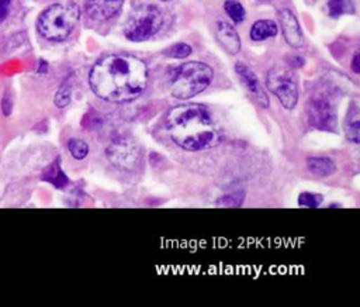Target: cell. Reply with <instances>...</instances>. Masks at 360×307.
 I'll list each match as a JSON object with an SVG mask.
<instances>
[{
  "label": "cell",
  "instance_id": "1",
  "mask_svg": "<svg viewBox=\"0 0 360 307\" xmlns=\"http://www.w3.org/2000/svg\"><path fill=\"white\" fill-rule=\"evenodd\" d=\"M148 83L145 62L134 55L107 54L89 73L93 93L108 103H129L138 99Z\"/></svg>",
  "mask_w": 360,
  "mask_h": 307
},
{
  "label": "cell",
  "instance_id": "2",
  "mask_svg": "<svg viewBox=\"0 0 360 307\" xmlns=\"http://www.w3.org/2000/svg\"><path fill=\"white\" fill-rule=\"evenodd\" d=\"M166 128L173 142L184 151H202L221 142V132L211 111L198 103L173 107L166 117Z\"/></svg>",
  "mask_w": 360,
  "mask_h": 307
},
{
  "label": "cell",
  "instance_id": "3",
  "mask_svg": "<svg viewBox=\"0 0 360 307\" xmlns=\"http://www.w3.org/2000/svg\"><path fill=\"white\" fill-rule=\"evenodd\" d=\"M79 18L80 10L76 3H58L49 6L39 14L37 28L48 41H63L72 34Z\"/></svg>",
  "mask_w": 360,
  "mask_h": 307
},
{
  "label": "cell",
  "instance_id": "4",
  "mask_svg": "<svg viewBox=\"0 0 360 307\" xmlns=\"http://www.w3.org/2000/svg\"><path fill=\"white\" fill-rule=\"evenodd\" d=\"M214 77L211 66L204 62H186L173 69L170 75V92L176 99L187 100L204 92Z\"/></svg>",
  "mask_w": 360,
  "mask_h": 307
},
{
  "label": "cell",
  "instance_id": "5",
  "mask_svg": "<svg viewBox=\"0 0 360 307\" xmlns=\"http://www.w3.org/2000/svg\"><path fill=\"white\" fill-rule=\"evenodd\" d=\"M163 14L153 4H143L134 8L124 25V35L134 42L150 39L162 27Z\"/></svg>",
  "mask_w": 360,
  "mask_h": 307
},
{
  "label": "cell",
  "instance_id": "6",
  "mask_svg": "<svg viewBox=\"0 0 360 307\" xmlns=\"http://www.w3.org/2000/svg\"><path fill=\"white\" fill-rule=\"evenodd\" d=\"M267 89L280 100L281 106L292 110L298 101V84L294 73L285 68H274L266 76Z\"/></svg>",
  "mask_w": 360,
  "mask_h": 307
},
{
  "label": "cell",
  "instance_id": "7",
  "mask_svg": "<svg viewBox=\"0 0 360 307\" xmlns=\"http://www.w3.org/2000/svg\"><path fill=\"white\" fill-rule=\"evenodd\" d=\"M108 161L120 170H134L141 159V149L131 137H118L105 149Z\"/></svg>",
  "mask_w": 360,
  "mask_h": 307
},
{
  "label": "cell",
  "instance_id": "8",
  "mask_svg": "<svg viewBox=\"0 0 360 307\" xmlns=\"http://www.w3.org/2000/svg\"><path fill=\"white\" fill-rule=\"evenodd\" d=\"M307 115L309 124L321 131L333 132L338 124V115L333 106L322 97L311 99L307 106Z\"/></svg>",
  "mask_w": 360,
  "mask_h": 307
},
{
  "label": "cell",
  "instance_id": "9",
  "mask_svg": "<svg viewBox=\"0 0 360 307\" xmlns=\"http://www.w3.org/2000/svg\"><path fill=\"white\" fill-rule=\"evenodd\" d=\"M278 17H280V24H281V31H283V35H284L287 44L292 48L302 46L304 34H302V30L300 27V23H298L295 14L288 8H284L280 11Z\"/></svg>",
  "mask_w": 360,
  "mask_h": 307
},
{
  "label": "cell",
  "instance_id": "10",
  "mask_svg": "<svg viewBox=\"0 0 360 307\" xmlns=\"http://www.w3.org/2000/svg\"><path fill=\"white\" fill-rule=\"evenodd\" d=\"M122 3L124 0H87L86 13L97 21L110 20L120 13Z\"/></svg>",
  "mask_w": 360,
  "mask_h": 307
},
{
  "label": "cell",
  "instance_id": "11",
  "mask_svg": "<svg viewBox=\"0 0 360 307\" xmlns=\"http://www.w3.org/2000/svg\"><path fill=\"white\" fill-rule=\"evenodd\" d=\"M235 72L238 73L240 82L243 83V86L256 96V101L262 106V107H269V99L266 96V93L263 92V89L260 87L259 79L256 77L255 72L245 63L242 62H236L235 65Z\"/></svg>",
  "mask_w": 360,
  "mask_h": 307
},
{
  "label": "cell",
  "instance_id": "12",
  "mask_svg": "<svg viewBox=\"0 0 360 307\" xmlns=\"http://www.w3.org/2000/svg\"><path fill=\"white\" fill-rule=\"evenodd\" d=\"M215 37L221 46L229 54V55H236L240 51V38L228 21L225 20H218L215 24Z\"/></svg>",
  "mask_w": 360,
  "mask_h": 307
},
{
  "label": "cell",
  "instance_id": "13",
  "mask_svg": "<svg viewBox=\"0 0 360 307\" xmlns=\"http://www.w3.org/2000/svg\"><path fill=\"white\" fill-rule=\"evenodd\" d=\"M308 170L321 177H328L336 172L335 162L328 156H309L307 159Z\"/></svg>",
  "mask_w": 360,
  "mask_h": 307
},
{
  "label": "cell",
  "instance_id": "14",
  "mask_svg": "<svg viewBox=\"0 0 360 307\" xmlns=\"http://www.w3.org/2000/svg\"><path fill=\"white\" fill-rule=\"evenodd\" d=\"M345 131L349 141L353 144H359L360 141V115H359V106L352 103L349 106L346 121H345Z\"/></svg>",
  "mask_w": 360,
  "mask_h": 307
},
{
  "label": "cell",
  "instance_id": "15",
  "mask_svg": "<svg viewBox=\"0 0 360 307\" xmlns=\"http://www.w3.org/2000/svg\"><path fill=\"white\" fill-rule=\"evenodd\" d=\"M278 28L273 20H257L250 28V38L253 41H264L277 35Z\"/></svg>",
  "mask_w": 360,
  "mask_h": 307
},
{
  "label": "cell",
  "instance_id": "16",
  "mask_svg": "<svg viewBox=\"0 0 360 307\" xmlns=\"http://www.w3.org/2000/svg\"><path fill=\"white\" fill-rule=\"evenodd\" d=\"M42 179H44L45 182H49L51 184H53V186L58 187V189L66 187L69 179H68V176L65 175V172H63L62 168H60V161H59V158L55 159V161L45 169V172L42 173Z\"/></svg>",
  "mask_w": 360,
  "mask_h": 307
},
{
  "label": "cell",
  "instance_id": "17",
  "mask_svg": "<svg viewBox=\"0 0 360 307\" xmlns=\"http://www.w3.org/2000/svg\"><path fill=\"white\" fill-rule=\"evenodd\" d=\"M326 7H328V14L333 18H338L342 14L354 13V8L350 0H328Z\"/></svg>",
  "mask_w": 360,
  "mask_h": 307
},
{
  "label": "cell",
  "instance_id": "18",
  "mask_svg": "<svg viewBox=\"0 0 360 307\" xmlns=\"http://www.w3.org/2000/svg\"><path fill=\"white\" fill-rule=\"evenodd\" d=\"M224 8H225V13L228 14V17L236 24L242 23L246 17V11L238 0H225Z\"/></svg>",
  "mask_w": 360,
  "mask_h": 307
},
{
  "label": "cell",
  "instance_id": "19",
  "mask_svg": "<svg viewBox=\"0 0 360 307\" xmlns=\"http://www.w3.org/2000/svg\"><path fill=\"white\" fill-rule=\"evenodd\" d=\"M245 196H246L245 190H235V192L226 193L217 200V206L218 207H239V206H242Z\"/></svg>",
  "mask_w": 360,
  "mask_h": 307
},
{
  "label": "cell",
  "instance_id": "20",
  "mask_svg": "<svg viewBox=\"0 0 360 307\" xmlns=\"http://www.w3.org/2000/svg\"><path fill=\"white\" fill-rule=\"evenodd\" d=\"M68 149L70 152V155L77 159V161H82L89 154V145L86 141L80 139V138H70L68 141Z\"/></svg>",
  "mask_w": 360,
  "mask_h": 307
},
{
  "label": "cell",
  "instance_id": "21",
  "mask_svg": "<svg viewBox=\"0 0 360 307\" xmlns=\"http://www.w3.org/2000/svg\"><path fill=\"white\" fill-rule=\"evenodd\" d=\"M191 52H193V48L188 44L177 42V44H173L172 46H169L167 49H165L163 54L169 58L183 59V58H187L188 55H191Z\"/></svg>",
  "mask_w": 360,
  "mask_h": 307
},
{
  "label": "cell",
  "instance_id": "22",
  "mask_svg": "<svg viewBox=\"0 0 360 307\" xmlns=\"http://www.w3.org/2000/svg\"><path fill=\"white\" fill-rule=\"evenodd\" d=\"M70 96H72V87H70V84H69L68 82H65V83L58 89V92H56V94H55V99H53L55 106L59 107V108L66 107V106L69 104V101H70Z\"/></svg>",
  "mask_w": 360,
  "mask_h": 307
},
{
  "label": "cell",
  "instance_id": "23",
  "mask_svg": "<svg viewBox=\"0 0 360 307\" xmlns=\"http://www.w3.org/2000/svg\"><path fill=\"white\" fill-rule=\"evenodd\" d=\"M322 201V196L316 194V193H309V192H304L298 196V204L300 206H305V207H318Z\"/></svg>",
  "mask_w": 360,
  "mask_h": 307
},
{
  "label": "cell",
  "instance_id": "24",
  "mask_svg": "<svg viewBox=\"0 0 360 307\" xmlns=\"http://www.w3.org/2000/svg\"><path fill=\"white\" fill-rule=\"evenodd\" d=\"M10 4H11V0H0V23H3L8 15Z\"/></svg>",
  "mask_w": 360,
  "mask_h": 307
},
{
  "label": "cell",
  "instance_id": "25",
  "mask_svg": "<svg viewBox=\"0 0 360 307\" xmlns=\"http://www.w3.org/2000/svg\"><path fill=\"white\" fill-rule=\"evenodd\" d=\"M352 69L354 73H359L360 72V55L359 52H356L353 55V59H352Z\"/></svg>",
  "mask_w": 360,
  "mask_h": 307
},
{
  "label": "cell",
  "instance_id": "26",
  "mask_svg": "<svg viewBox=\"0 0 360 307\" xmlns=\"http://www.w3.org/2000/svg\"><path fill=\"white\" fill-rule=\"evenodd\" d=\"M1 108H3V113L4 115H8L11 113V100L8 97H4L3 101H1Z\"/></svg>",
  "mask_w": 360,
  "mask_h": 307
},
{
  "label": "cell",
  "instance_id": "27",
  "mask_svg": "<svg viewBox=\"0 0 360 307\" xmlns=\"http://www.w3.org/2000/svg\"><path fill=\"white\" fill-rule=\"evenodd\" d=\"M162 1H169V0H162Z\"/></svg>",
  "mask_w": 360,
  "mask_h": 307
}]
</instances>
